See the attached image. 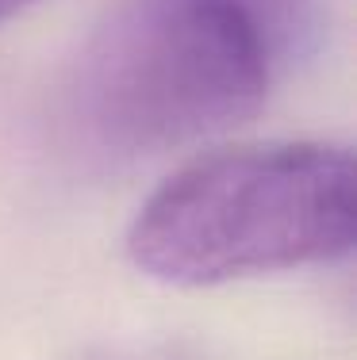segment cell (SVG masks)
<instances>
[{
    "label": "cell",
    "instance_id": "277c9868",
    "mask_svg": "<svg viewBox=\"0 0 357 360\" xmlns=\"http://www.w3.org/2000/svg\"><path fill=\"white\" fill-rule=\"evenodd\" d=\"M27 4H31V0H0V23H4L8 15H15L20 8H27Z\"/></svg>",
    "mask_w": 357,
    "mask_h": 360
},
{
    "label": "cell",
    "instance_id": "7a4b0ae2",
    "mask_svg": "<svg viewBox=\"0 0 357 360\" xmlns=\"http://www.w3.org/2000/svg\"><path fill=\"white\" fill-rule=\"evenodd\" d=\"M273 35L246 0H127L70 77V123L112 158L161 153L250 119Z\"/></svg>",
    "mask_w": 357,
    "mask_h": 360
},
{
    "label": "cell",
    "instance_id": "3957f363",
    "mask_svg": "<svg viewBox=\"0 0 357 360\" xmlns=\"http://www.w3.org/2000/svg\"><path fill=\"white\" fill-rule=\"evenodd\" d=\"M62 360H200L189 341H100V345H81Z\"/></svg>",
    "mask_w": 357,
    "mask_h": 360
},
{
    "label": "cell",
    "instance_id": "6da1fadb",
    "mask_svg": "<svg viewBox=\"0 0 357 360\" xmlns=\"http://www.w3.org/2000/svg\"><path fill=\"white\" fill-rule=\"evenodd\" d=\"M353 250V161L327 142L238 146L196 158L139 207L127 253L146 276L208 288Z\"/></svg>",
    "mask_w": 357,
    "mask_h": 360
}]
</instances>
